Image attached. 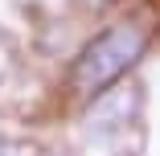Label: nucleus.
<instances>
[{
	"mask_svg": "<svg viewBox=\"0 0 160 156\" xmlns=\"http://www.w3.org/2000/svg\"><path fill=\"white\" fill-rule=\"evenodd\" d=\"M144 45H148V33L136 21H119V25L103 29V33L78 53V62H74V86L90 95V90H103V86L119 82L140 62Z\"/></svg>",
	"mask_w": 160,
	"mask_h": 156,
	"instance_id": "nucleus-1",
	"label": "nucleus"
},
{
	"mask_svg": "<svg viewBox=\"0 0 160 156\" xmlns=\"http://www.w3.org/2000/svg\"><path fill=\"white\" fill-rule=\"evenodd\" d=\"M136 103H140V90H136V86L111 90V95L90 111V132H103L107 140H115L123 128L136 123Z\"/></svg>",
	"mask_w": 160,
	"mask_h": 156,
	"instance_id": "nucleus-2",
	"label": "nucleus"
},
{
	"mask_svg": "<svg viewBox=\"0 0 160 156\" xmlns=\"http://www.w3.org/2000/svg\"><path fill=\"white\" fill-rule=\"evenodd\" d=\"M0 156H17V148H12L8 140H0Z\"/></svg>",
	"mask_w": 160,
	"mask_h": 156,
	"instance_id": "nucleus-3",
	"label": "nucleus"
},
{
	"mask_svg": "<svg viewBox=\"0 0 160 156\" xmlns=\"http://www.w3.org/2000/svg\"><path fill=\"white\" fill-rule=\"evenodd\" d=\"M99 4H103V0H99Z\"/></svg>",
	"mask_w": 160,
	"mask_h": 156,
	"instance_id": "nucleus-4",
	"label": "nucleus"
}]
</instances>
